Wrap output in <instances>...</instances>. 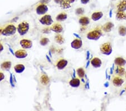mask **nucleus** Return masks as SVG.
<instances>
[{"label": "nucleus", "mask_w": 126, "mask_h": 111, "mask_svg": "<svg viewBox=\"0 0 126 111\" xmlns=\"http://www.w3.org/2000/svg\"><path fill=\"white\" fill-rule=\"evenodd\" d=\"M102 35V32L101 29H96L91 31L87 34V38L89 39L96 40H98Z\"/></svg>", "instance_id": "nucleus-1"}, {"label": "nucleus", "mask_w": 126, "mask_h": 111, "mask_svg": "<svg viewBox=\"0 0 126 111\" xmlns=\"http://www.w3.org/2000/svg\"><path fill=\"white\" fill-rule=\"evenodd\" d=\"M101 53L106 56H109L112 53V47L109 42L103 44L100 48Z\"/></svg>", "instance_id": "nucleus-2"}, {"label": "nucleus", "mask_w": 126, "mask_h": 111, "mask_svg": "<svg viewBox=\"0 0 126 111\" xmlns=\"http://www.w3.org/2000/svg\"><path fill=\"white\" fill-rule=\"evenodd\" d=\"M112 82L113 84L115 86H116V87H120V86L122 85L124 82H125V81H124L122 78L119 77V76H115L113 78Z\"/></svg>", "instance_id": "nucleus-3"}, {"label": "nucleus", "mask_w": 126, "mask_h": 111, "mask_svg": "<svg viewBox=\"0 0 126 111\" xmlns=\"http://www.w3.org/2000/svg\"><path fill=\"white\" fill-rule=\"evenodd\" d=\"M91 63L92 66L95 68H99L102 64V61L100 58L95 57L91 61Z\"/></svg>", "instance_id": "nucleus-4"}, {"label": "nucleus", "mask_w": 126, "mask_h": 111, "mask_svg": "<svg viewBox=\"0 0 126 111\" xmlns=\"http://www.w3.org/2000/svg\"><path fill=\"white\" fill-rule=\"evenodd\" d=\"M114 64L117 66H122L123 67L126 64V60L122 57H117L114 60Z\"/></svg>", "instance_id": "nucleus-5"}, {"label": "nucleus", "mask_w": 126, "mask_h": 111, "mask_svg": "<svg viewBox=\"0 0 126 111\" xmlns=\"http://www.w3.org/2000/svg\"><path fill=\"white\" fill-rule=\"evenodd\" d=\"M114 24L111 22H107L104 25L103 30L104 32H106V33H109L111 31V30L114 28Z\"/></svg>", "instance_id": "nucleus-6"}, {"label": "nucleus", "mask_w": 126, "mask_h": 111, "mask_svg": "<svg viewBox=\"0 0 126 111\" xmlns=\"http://www.w3.org/2000/svg\"><path fill=\"white\" fill-rule=\"evenodd\" d=\"M103 16V13L101 11H97L95 12L91 15V19L94 21H98L99 20L101 19Z\"/></svg>", "instance_id": "nucleus-7"}, {"label": "nucleus", "mask_w": 126, "mask_h": 111, "mask_svg": "<svg viewBox=\"0 0 126 111\" xmlns=\"http://www.w3.org/2000/svg\"><path fill=\"white\" fill-rule=\"evenodd\" d=\"M118 11H125L126 10V0H121L117 5Z\"/></svg>", "instance_id": "nucleus-8"}, {"label": "nucleus", "mask_w": 126, "mask_h": 111, "mask_svg": "<svg viewBox=\"0 0 126 111\" xmlns=\"http://www.w3.org/2000/svg\"><path fill=\"white\" fill-rule=\"evenodd\" d=\"M71 46L72 48H75V49H79L82 46V41L79 39H75L72 42Z\"/></svg>", "instance_id": "nucleus-9"}, {"label": "nucleus", "mask_w": 126, "mask_h": 111, "mask_svg": "<svg viewBox=\"0 0 126 111\" xmlns=\"http://www.w3.org/2000/svg\"><path fill=\"white\" fill-rule=\"evenodd\" d=\"M126 14L124 11H118L116 14V19L118 20H125Z\"/></svg>", "instance_id": "nucleus-10"}, {"label": "nucleus", "mask_w": 126, "mask_h": 111, "mask_svg": "<svg viewBox=\"0 0 126 111\" xmlns=\"http://www.w3.org/2000/svg\"><path fill=\"white\" fill-rule=\"evenodd\" d=\"M118 34L121 37H125L126 35V27L125 26H120L118 28Z\"/></svg>", "instance_id": "nucleus-11"}, {"label": "nucleus", "mask_w": 126, "mask_h": 111, "mask_svg": "<svg viewBox=\"0 0 126 111\" xmlns=\"http://www.w3.org/2000/svg\"><path fill=\"white\" fill-rule=\"evenodd\" d=\"M70 84L71 86L74 88L78 87V86L80 85V80L79 79H74L71 80V81L70 82Z\"/></svg>", "instance_id": "nucleus-12"}, {"label": "nucleus", "mask_w": 126, "mask_h": 111, "mask_svg": "<svg viewBox=\"0 0 126 111\" xmlns=\"http://www.w3.org/2000/svg\"><path fill=\"white\" fill-rule=\"evenodd\" d=\"M125 69L122 66H117V67L115 70L116 74L119 76H123L125 74Z\"/></svg>", "instance_id": "nucleus-13"}, {"label": "nucleus", "mask_w": 126, "mask_h": 111, "mask_svg": "<svg viewBox=\"0 0 126 111\" xmlns=\"http://www.w3.org/2000/svg\"><path fill=\"white\" fill-rule=\"evenodd\" d=\"M80 23L82 25H86L89 23V19L86 17H82L79 20Z\"/></svg>", "instance_id": "nucleus-14"}, {"label": "nucleus", "mask_w": 126, "mask_h": 111, "mask_svg": "<svg viewBox=\"0 0 126 111\" xmlns=\"http://www.w3.org/2000/svg\"><path fill=\"white\" fill-rule=\"evenodd\" d=\"M77 72H78V75L80 76V78H83L85 75V71L84 69L82 68H80L77 70Z\"/></svg>", "instance_id": "nucleus-15"}, {"label": "nucleus", "mask_w": 126, "mask_h": 111, "mask_svg": "<svg viewBox=\"0 0 126 111\" xmlns=\"http://www.w3.org/2000/svg\"><path fill=\"white\" fill-rule=\"evenodd\" d=\"M84 9H81V8H80V9H78V10H76V13L77 14H82L84 13Z\"/></svg>", "instance_id": "nucleus-16"}, {"label": "nucleus", "mask_w": 126, "mask_h": 111, "mask_svg": "<svg viewBox=\"0 0 126 111\" xmlns=\"http://www.w3.org/2000/svg\"><path fill=\"white\" fill-rule=\"evenodd\" d=\"M89 1H90V0H81V3L83 4H86L89 2Z\"/></svg>", "instance_id": "nucleus-17"}, {"label": "nucleus", "mask_w": 126, "mask_h": 111, "mask_svg": "<svg viewBox=\"0 0 126 111\" xmlns=\"http://www.w3.org/2000/svg\"><path fill=\"white\" fill-rule=\"evenodd\" d=\"M68 1H70V2H74L75 0H68Z\"/></svg>", "instance_id": "nucleus-18"}, {"label": "nucleus", "mask_w": 126, "mask_h": 111, "mask_svg": "<svg viewBox=\"0 0 126 111\" xmlns=\"http://www.w3.org/2000/svg\"><path fill=\"white\" fill-rule=\"evenodd\" d=\"M125 78H126V76H125Z\"/></svg>", "instance_id": "nucleus-19"}, {"label": "nucleus", "mask_w": 126, "mask_h": 111, "mask_svg": "<svg viewBox=\"0 0 126 111\" xmlns=\"http://www.w3.org/2000/svg\"><path fill=\"white\" fill-rule=\"evenodd\" d=\"M125 89H126V88H125Z\"/></svg>", "instance_id": "nucleus-20"}, {"label": "nucleus", "mask_w": 126, "mask_h": 111, "mask_svg": "<svg viewBox=\"0 0 126 111\" xmlns=\"http://www.w3.org/2000/svg\"><path fill=\"white\" fill-rule=\"evenodd\" d=\"M125 20H126V19H125Z\"/></svg>", "instance_id": "nucleus-21"}]
</instances>
